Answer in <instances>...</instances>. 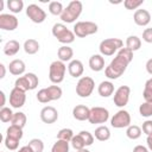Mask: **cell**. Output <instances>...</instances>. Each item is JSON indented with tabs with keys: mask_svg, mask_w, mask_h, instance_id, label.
Returning a JSON list of instances; mask_svg holds the SVG:
<instances>
[{
	"mask_svg": "<svg viewBox=\"0 0 152 152\" xmlns=\"http://www.w3.org/2000/svg\"><path fill=\"white\" fill-rule=\"evenodd\" d=\"M132 59H133V52L131 50H128L127 48H121L118 51L114 59L109 63V65L106 66L104 75L109 80L119 78L126 71V69H127L128 64L132 62Z\"/></svg>",
	"mask_w": 152,
	"mask_h": 152,
	"instance_id": "cell-1",
	"label": "cell"
},
{
	"mask_svg": "<svg viewBox=\"0 0 152 152\" xmlns=\"http://www.w3.org/2000/svg\"><path fill=\"white\" fill-rule=\"evenodd\" d=\"M82 10H83V5L81 1L78 0H72L69 2V5L64 8L63 13L61 14V19L63 23H68V24H71L74 23L82 13Z\"/></svg>",
	"mask_w": 152,
	"mask_h": 152,
	"instance_id": "cell-2",
	"label": "cell"
},
{
	"mask_svg": "<svg viewBox=\"0 0 152 152\" xmlns=\"http://www.w3.org/2000/svg\"><path fill=\"white\" fill-rule=\"evenodd\" d=\"M52 34L53 37L62 44H71L75 40V33L74 31H70L64 24L62 23H56L52 26Z\"/></svg>",
	"mask_w": 152,
	"mask_h": 152,
	"instance_id": "cell-3",
	"label": "cell"
},
{
	"mask_svg": "<svg viewBox=\"0 0 152 152\" xmlns=\"http://www.w3.org/2000/svg\"><path fill=\"white\" fill-rule=\"evenodd\" d=\"M124 43L119 38H107L100 43L99 50L102 56H112L122 48Z\"/></svg>",
	"mask_w": 152,
	"mask_h": 152,
	"instance_id": "cell-4",
	"label": "cell"
},
{
	"mask_svg": "<svg viewBox=\"0 0 152 152\" xmlns=\"http://www.w3.org/2000/svg\"><path fill=\"white\" fill-rule=\"evenodd\" d=\"M65 71H66V66L63 62L53 61L50 64V68H49V78H50V81L55 84H58V83L63 82L64 76H65Z\"/></svg>",
	"mask_w": 152,
	"mask_h": 152,
	"instance_id": "cell-5",
	"label": "cell"
},
{
	"mask_svg": "<svg viewBox=\"0 0 152 152\" xmlns=\"http://www.w3.org/2000/svg\"><path fill=\"white\" fill-rule=\"evenodd\" d=\"M99 30L97 25L93 21H77L74 25V33L76 37L86 38L88 36H91L96 33Z\"/></svg>",
	"mask_w": 152,
	"mask_h": 152,
	"instance_id": "cell-6",
	"label": "cell"
},
{
	"mask_svg": "<svg viewBox=\"0 0 152 152\" xmlns=\"http://www.w3.org/2000/svg\"><path fill=\"white\" fill-rule=\"evenodd\" d=\"M94 88H95L94 80L89 76H83L78 80L76 84V94L80 97H88L91 95Z\"/></svg>",
	"mask_w": 152,
	"mask_h": 152,
	"instance_id": "cell-7",
	"label": "cell"
},
{
	"mask_svg": "<svg viewBox=\"0 0 152 152\" xmlns=\"http://www.w3.org/2000/svg\"><path fill=\"white\" fill-rule=\"evenodd\" d=\"M110 125L114 128H125L131 125V115L127 110L120 109L110 119Z\"/></svg>",
	"mask_w": 152,
	"mask_h": 152,
	"instance_id": "cell-8",
	"label": "cell"
},
{
	"mask_svg": "<svg viewBox=\"0 0 152 152\" xmlns=\"http://www.w3.org/2000/svg\"><path fill=\"white\" fill-rule=\"evenodd\" d=\"M26 15L34 24H42L46 19L45 11L42 7H39L38 5H36V4H31V5H28L26 7Z\"/></svg>",
	"mask_w": 152,
	"mask_h": 152,
	"instance_id": "cell-9",
	"label": "cell"
},
{
	"mask_svg": "<svg viewBox=\"0 0 152 152\" xmlns=\"http://www.w3.org/2000/svg\"><path fill=\"white\" fill-rule=\"evenodd\" d=\"M109 119V112L104 107H93L90 108V115L88 121L90 124H104Z\"/></svg>",
	"mask_w": 152,
	"mask_h": 152,
	"instance_id": "cell-10",
	"label": "cell"
},
{
	"mask_svg": "<svg viewBox=\"0 0 152 152\" xmlns=\"http://www.w3.org/2000/svg\"><path fill=\"white\" fill-rule=\"evenodd\" d=\"M129 95H131V88L128 86H121L119 87L115 93H114V104L116 107H125L128 101H129Z\"/></svg>",
	"mask_w": 152,
	"mask_h": 152,
	"instance_id": "cell-11",
	"label": "cell"
},
{
	"mask_svg": "<svg viewBox=\"0 0 152 152\" xmlns=\"http://www.w3.org/2000/svg\"><path fill=\"white\" fill-rule=\"evenodd\" d=\"M19 25V21L15 15L2 13L0 14V28L5 31H14Z\"/></svg>",
	"mask_w": 152,
	"mask_h": 152,
	"instance_id": "cell-12",
	"label": "cell"
},
{
	"mask_svg": "<svg viewBox=\"0 0 152 152\" xmlns=\"http://www.w3.org/2000/svg\"><path fill=\"white\" fill-rule=\"evenodd\" d=\"M26 91L24 90H20L18 88H13L10 93V104L13 107V108H21L24 104H25V101H26V95H25Z\"/></svg>",
	"mask_w": 152,
	"mask_h": 152,
	"instance_id": "cell-13",
	"label": "cell"
},
{
	"mask_svg": "<svg viewBox=\"0 0 152 152\" xmlns=\"http://www.w3.org/2000/svg\"><path fill=\"white\" fill-rule=\"evenodd\" d=\"M58 119V112L52 106H46L40 110V120L44 124H53Z\"/></svg>",
	"mask_w": 152,
	"mask_h": 152,
	"instance_id": "cell-14",
	"label": "cell"
},
{
	"mask_svg": "<svg viewBox=\"0 0 152 152\" xmlns=\"http://www.w3.org/2000/svg\"><path fill=\"white\" fill-rule=\"evenodd\" d=\"M133 20L138 26H147L151 21V14L147 10H137L133 15Z\"/></svg>",
	"mask_w": 152,
	"mask_h": 152,
	"instance_id": "cell-15",
	"label": "cell"
},
{
	"mask_svg": "<svg viewBox=\"0 0 152 152\" xmlns=\"http://www.w3.org/2000/svg\"><path fill=\"white\" fill-rule=\"evenodd\" d=\"M90 115V108H88L84 104H77L72 109V116L78 121H86L89 119Z\"/></svg>",
	"mask_w": 152,
	"mask_h": 152,
	"instance_id": "cell-16",
	"label": "cell"
},
{
	"mask_svg": "<svg viewBox=\"0 0 152 152\" xmlns=\"http://www.w3.org/2000/svg\"><path fill=\"white\" fill-rule=\"evenodd\" d=\"M68 71H69L70 76H72V77H80V76H82V74L84 71L83 63L81 61H78V59L70 61V63L68 65Z\"/></svg>",
	"mask_w": 152,
	"mask_h": 152,
	"instance_id": "cell-17",
	"label": "cell"
},
{
	"mask_svg": "<svg viewBox=\"0 0 152 152\" xmlns=\"http://www.w3.org/2000/svg\"><path fill=\"white\" fill-rule=\"evenodd\" d=\"M25 69H26V65L25 63L21 61V59H13L12 62H10V65H8V70L12 75L14 76H20L25 72Z\"/></svg>",
	"mask_w": 152,
	"mask_h": 152,
	"instance_id": "cell-18",
	"label": "cell"
},
{
	"mask_svg": "<svg viewBox=\"0 0 152 152\" xmlns=\"http://www.w3.org/2000/svg\"><path fill=\"white\" fill-rule=\"evenodd\" d=\"M89 66L93 71H101L104 69V58L102 57V55H93L89 58Z\"/></svg>",
	"mask_w": 152,
	"mask_h": 152,
	"instance_id": "cell-19",
	"label": "cell"
},
{
	"mask_svg": "<svg viewBox=\"0 0 152 152\" xmlns=\"http://www.w3.org/2000/svg\"><path fill=\"white\" fill-rule=\"evenodd\" d=\"M97 93L102 97H108L114 93V84L110 81H102L97 87Z\"/></svg>",
	"mask_w": 152,
	"mask_h": 152,
	"instance_id": "cell-20",
	"label": "cell"
},
{
	"mask_svg": "<svg viewBox=\"0 0 152 152\" xmlns=\"http://www.w3.org/2000/svg\"><path fill=\"white\" fill-rule=\"evenodd\" d=\"M19 50H20V44L15 39H11L4 45V53L6 56H14L19 52Z\"/></svg>",
	"mask_w": 152,
	"mask_h": 152,
	"instance_id": "cell-21",
	"label": "cell"
},
{
	"mask_svg": "<svg viewBox=\"0 0 152 152\" xmlns=\"http://www.w3.org/2000/svg\"><path fill=\"white\" fill-rule=\"evenodd\" d=\"M57 56H58V58H59L61 62H63V63H64V62H69V61H71V58L74 57V51H72V49H71L70 46L63 45V46H61V48L58 49Z\"/></svg>",
	"mask_w": 152,
	"mask_h": 152,
	"instance_id": "cell-22",
	"label": "cell"
},
{
	"mask_svg": "<svg viewBox=\"0 0 152 152\" xmlns=\"http://www.w3.org/2000/svg\"><path fill=\"white\" fill-rule=\"evenodd\" d=\"M23 48H24V51H25L27 55H34V53H37V52L39 51V43H38L36 39L30 38V39L25 40Z\"/></svg>",
	"mask_w": 152,
	"mask_h": 152,
	"instance_id": "cell-23",
	"label": "cell"
},
{
	"mask_svg": "<svg viewBox=\"0 0 152 152\" xmlns=\"http://www.w3.org/2000/svg\"><path fill=\"white\" fill-rule=\"evenodd\" d=\"M94 137L99 141H107L110 138V131L107 126H99L94 132Z\"/></svg>",
	"mask_w": 152,
	"mask_h": 152,
	"instance_id": "cell-24",
	"label": "cell"
},
{
	"mask_svg": "<svg viewBox=\"0 0 152 152\" xmlns=\"http://www.w3.org/2000/svg\"><path fill=\"white\" fill-rule=\"evenodd\" d=\"M45 90H46V93H48V96H49L50 102L61 99V97H62V94H63L62 88H61L59 86H50V87L45 88Z\"/></svg>",
	"mask_w": 152,
	"mask_h": 152,
	"instance_id": "cell-25",
	"label": "cell"
},
{
	"mask_svg": "<svg viewBox=\"0 0 152 152\" xmlns=\"http://www.w3.org/2000/svg\"><path fill=\"white\" fill-rule=\"evenodd\" d=\"M6 137L20 141L23 138V128L19 126H15V125H11L6 131Z\"/></svg>",
	"mask_w": 152,
	"mask_h": 152,
	"instance_id": "cell-26",
	"label": "cell"
},
{
	"mask_svg": "<svg viewBox=\"0 0 152 152\" xmlns=\"http://www.w3.org/2000/svg\"><path fill=\"white\" fill-rule=\"evenodd\" d=\"M140 46H141V40H140L139 37H137V36H129V37H127V39H126V48L128 50H131L132 52H134V51L139 50Z\"/></svg>",
	"mask_w": 152,
	"mask_h": 152,
	"instance_id": "cell-27",
	"label": "cell"
},
{
	"mask_svg": "<svg viewBox=\"0 0 152 152\" xmlns=\"http://www.w3.org/2000/svg\"><path fill=\"white\" fill-rule=\"evenodd\" d=\"M141 128L137 125H129L126 129V135L127 138L132 139V140H135V139H139L140 135H141Z\"/></svg>",
	"mask_w": 152,
	"mask_h": 152,
	"instance_id": "cell-28",
	"label": "cell"
},
{
	"mask_svg": "<svg viewBox=\"0 0 152 152\" xmlns=\"http://www.w3.org/2000/svg\"><path fill=\"white\" fill-rule=\"evenodd\" d=\"M14 87L20 89V90H24V91L31 90V86H30V82H28V78L26 77V75L18 77L14 82Z\"/></svg>",
	"mask_w": 152,
	"mask_h": 152,
	"instance_id": "cell-29",
	"label": "cell"
},
{
	"mask_svg": "<svg viewBox=\"0 0 152 152\" xmlns=\"http://www.w3.org/2000/svg\"><path fill=\"white\" fill-rule=\"evenodd\" d=\"M26 120H27V119H26L25 113H23V112H17V113L13 114V119H12L11 124L24 128V126L26 125Z\"/></svg>",
	"mask_w": 152,
	"mask_h": 152,
	"instance_id": "cell-30",
	"label": "cell"
},
{
	"mask_svg": "<svg viewBox=\"0 0 152 152\" xmlns=\"http://www.w3.org/2000/svg\"><path fill=\"white\" fill-rule=\"evenodd\" d=\"M7 7L12 13H20L24 8V2L23 0H8Z\"/></svg>",
	"mask_w": 152,
	"mask_h": 152,
	"instance_id": "cell-31",
	"label": "cell"
},
{
	"mask_svg": "<svg viewBox=\"0 0 152 152\" xmlns=\"http://www.w3.org/2000/svg\"><path fill=\"white\" fill-rule=\"evenodd\" d=\"M51 152H69V141L57 139L51 147Z\"/></svg>",
	"mask_w": 152,
	"mask_h": 152,
	"instance_id": "cell-32",
	"label": "cell"
},
{
	"mask_svg": "<svg viewBox=\"0 0 152 152\" xmlns=\"http://www.w3.org/2000/svg\"><path fill=\"white\" fill-rule=\"evenodd\" d=\"M63 11H64V8H63L62 2H59V1H51V2H49V12L52 15H59L61 17Z\"/></svg>",
	"mask_w": 152,
	"mask_h": 152,
	"instance_id": "cell-33",
	"label": "cell"
},
{
	"mask_svg": "<svg viewBox=\"0 0 152 152\" xmlns=\"http://www.w3.org/2000/svg\"><path fill=\"white\" fill-rule=\"evenodd\" d=\"M32 152H43L44 151V142L38 139V138H34V139H31L28 141V145H27Z\"/></svg>",
	"mask_w": 152,
	"mask_h": 152,
	"instance_id": "cell-34",
	"label": "cell"
},
{
	"mask_svg": "<svg viewBox=\"0 0 152 152\" xmlns=\"http://www.w3.org/2000/svg\"><path fill=\"white\" fill-rule=\"evenodd\" d=\"M13 112L10 107H2L0 109V120L2 122H11L13 119Z\"/></svg>",
	"mask_w": 152,
	"mask_h": 152,
	"instance_id": "cell-35",
	"label": "cell"
},
{
	"mask_svg": "<svg viewBox=\"0 0 152 152\" xmlns=\"http://www.w3.org/2000/svg\"><path fill=\"white\" fill-rule=\"evenodd\" d=\"M72 138H74V132L70 128H62L57 133V139H59V140H65V141L70 142Z\"/></svg>",
	"mask_w": 152,
	"mask_h": 152,
	"instance_id": "cell-36",
	"label": "cell"
},
{
	"mask_svg": "<svg viewBox=\"0 0 152 152\" xmlns=\"http://www.w3.org/2000/svg\"><path fill=\"white\" fill-rule=\"evenodd\" d=\"M71 146L76 150V151H80V150H82V148H86V142H84V140H83V138L81 137V134L78 133V134H76V135H74V138L71 139Z\"/></svg>",
	"mask_w": 152,
	"mask_h": 152,
	"instance_id": "cell-37",
	"label": "cell"
},
{
	"mask_svg": "<svg viewBox=\"0 0 152 152\" xmlns=\"http://www.w3.org/2000/svg\"><path fill=\"white\" fill-rule=\"evenodd\" d=\"M139 113L144 118L152 116V102H144L139 107Z\"/></svg>",
	"mask_w": 152,
	"mask_h": 152,
	"instance_id": "cell-38",
	"label": "cell"
},
{
	"mask_svg": "<svg viewBox=\"0 0 152 152\" xmlns=\"http://www.w3.org/2000/svg\"><path fill=\"white\" fill-rule=\"evenodd\" d=\"M142 4H144V0H125L124 1V6L126 7V10H137Z\"/></svg>",
	"mask_w": 152,
	"mask_h": 152,
	"instance_id": "cell-39",
	"label": "cell"
},
{
	"mask_svg": "<svg viewBox=\"0 0 152 152\" xmlns=\"http://www.w3.org/2000/svg\"><path fill=\"white\" fill-rule=\"evenodd\" d=\"M4 142H5L6 148H8L10 151H15L18 148V146H19V141L18 140L12 139V138H8V137H5Z\"/></svg>",
	"mask_w": 152,
	"mask_h": 152,
	"instance_id": "cell-40",
	"label": "cell"
},
{
	"mask_svg": "<svg viewBox=\"0 0 152 152\" xmlns=\"http://www.w3.org/2000/svg\"><path fill=\"white\" fill-rule=\"evenodd\" d=\"M25 75H26V77L28 78V82H30V86H31V90L36 89L37 86H38V83H39L38 76H37L36 74H33V72H27V74H25Z\"/></svg>",
	"mask_w": 152,
	"mask_h": 152,
	"instance_id": "cell-41",
	"label": "cell"
},
{
	"mask_svg": "<svg viewBox=\"0 0 152 152\" xmlns=\"http://www.w3.org/2000/svg\"><path fill=\"white\" fill-rule=\"evenodd\" d=\"M80 134H81V137L83 138V140H84V142H86V146L93 145V142H94V135H93L90 132H88V131H81Z\"/></svg>",
	"mask_w": 152,
	"mask_h": 152,
	"instance_id": "cell-42",
	"label": "cell"
},
{
	"mask_svg": "<svg viewBox=\"0 0 152 152\" xmlns=\"http://www.w3.org/2000/svg\"><path fill=\"white\" fill-rule=\"evenodd\" d=\"M37 100H38L39 102H42V103H48V102H50V100H49V96H48V93H46L45 88L40 89V90L37 93Z\"/></svg>",
	"mask_w": 152,
	"mask_h": 152,
	"instance_id": "cell-43",
	"label": "cell"
},
{
	"mask_svg": "<svg viewBox=\"0 0 152 152\" xmlns=\"http://www.w3.org/2000/svg\"><path fill=\"white\" fill-rule=\"evenodd\" d=\"M141 131H142L146 135H151V134H152V120H146L145 122H142Z\"/></svg>",
	"mask_w": 152,
	"mask_h": 152,
	"instance_id": "cell-44",
	"label": "cell"
},
{
	"mask_svg": "<svg viewBox=\"0 0 152 152\" xmlns=\"http://www.w3.org/2000/svg\"><path fill=\"white\" fill-rule=\"evenodd\" d=\"M142 96L145 102H152V88L148 86H145L144 91H142Z\"/></svg>",
	"mask_w": 152,
	"mask_h": 152,
	"instance_id": "cell-45",
	"label": "cell"
},
{
	"mask_svg": "<svg viewBox=\"0 0 152 152\" xmlns=\"http://www.w3.org/2000/svg\"><path fill=\"white\" fill-rule=\"evenodd\" d=\"M142 40L146 43H152V27L145 28L142 32Z\"/></svg>",
	"mask_w": 152,
	"mask_h": 152,
	"instance_id": "cell-46",
	"label": "cell"
},
{
	"mask_svg": "<svg viewBox=\"0 0 152 152\" xmlns=\"http://www.w3.org/2000/svg\"><path fill=\"white\" fill-rule=\"evenodd\" d=\"M133 152H148V150L145 146H142V145H137L133 148Z\"/></svg>",
	"mask_w": 152,
	"mask_h": 152,
	"instance_id": "cell-47",
	"label": "cell"
},
{
	"mask_svg": "<svg viewBox=\"0 0 152 152\" xmlns=\"http://www.w3.org/2000/svg\"><path fill=\"white\" fill-rule=\"evenodd\" d=\"M146 71L150 74V75H152V58H150L147 62H146Z\"/></svg>",
	"mask_w": 152,
	"mask_h": 152,
	"instance_id": "cell-48",
	"label": "cell"
},
{
	"mask_svg": "<svg viewBox=\"0 0 152 152\" xmlns=\"http://www.w3.org/2000/svg\"><path fill=\"white\" fill-rule=\"evenodd\" d=\"M146 142H147V147L152 151V134H151V135H147V138H146Z\"/></svg>",
	"mask_w": 152,
	"mask_h": 152,
	"instance_id": "cell-49",
	"label": "cell"
},
{
	"mask_svg": "<svg viewBox=\"0 0 152 152\" xmlns=\"http://www.w3.org/2000/svg\"><path fill=\"white\" fill-rule=\"evenodd\" d=\"M0 70H1V74H0V78H4L5 75H6V68L4 64H0Z\"/></svg>",
	"mask_w": 152,
	"mask_h": 152,
	"instance_id": "cell-50",
	"label": "cell"
},
{
	"mask_svg": "<svg viewBox=\"0 0 152 152\" xmlns=\"http://www.w3.org/2000/svg\"><path fill=\"white\" fill-rule=\"evenodd\" d=\"M0 96H1V107H5V101H6V97H5V93L1 90L0 91Z\"/></svg>",
	"mask_w": 152,
	"mask_h": 152,
	"instance_id": "cell-51",
	"label": "cell"
},
{
	"mask_svg": "<svg viewBox=\"0 0 152 152\" xmlns=\"http://www.w3.org/2000/svg\"><path fill=\"white\" fill-rule=\"evenodd\" d=\"M17 152H32V151H31V148H30V147L26 145V146H23L21 148H19Z\"/></svg>",
	"mask_w": 152,
	"mask_h": 152,
	"instance_id": "cell-52",
	"label": "cell"
},
{
	"mask_svg": "<svg viewBox=\"0 0 152 152\" xmlns=\"http://www.w3.org/2000/svg\"><path fill=\"white\" fill-rule=\"evenodd\" d=\"M145 86H148V87H151V88H152V77H151L150 80H147V81H146Z\"/></svg>",
	"mask_w": 152,
	"mask_h": 152,
	"instance_id": "cell-53",
	"label": "cell"
},
{
	"mask_svg": "<svg viewBox=\"0 0 152 152\" xmlns=\"http://www.w3.org/2000/svg\"><path fill=\"white\" fill-rule=\"evenodd\" d=\"M4 8V1L2 0H0V11Z\"/></svg>",
	"mask_w": 152,
	"mask_h": 152,
	"instance_id": "cell-54",
	"label": "cell"
},
{
	"mask_svg": "<svg viewBox=\"0 0 152 152\" xmlns=\"http://www.w3.org/2000/svg\"><path fill=\"white\" fill-rule=\"evenodd\" d=\"M77 152H90V151H88L87 148H82V150H80V151H77Z\"/></svg>",
	"mask_w": 152,
	"mask_h": 152,
	"instance_id": "cell-55",
	"label": "cell"
},
{
	"mask_svg": "<svg viewBox=\"0 0 152 152\" xmlns=\"http://www.w3.org/2000/svg\"><path fill=\"white\" fill-rule=\"evenodd\" d=\"M2 152H4V151H2Z\"/></svg>",
	"mask_w": 152,
	"mask_h": 152,
	"instance_id": "cell-56",
	"label": "cell"
}]
</instances>
